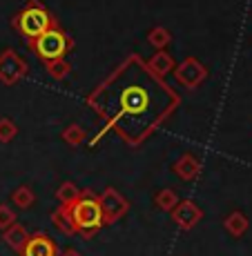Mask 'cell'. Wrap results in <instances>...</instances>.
Here are the masks:
<instances>
[{
    "instance_id": "d6986e66",
    "label": "cell",
    "mask_w": 252,
    "mask_h": 256,
    "mask_svg": "<svg viewBox=\"0 0 252 256\" xmlns=\"http://www.w3.org/2000/svg\"><path fill=\"white\" fill-rule=\"evenodd\" d=\"M85 138H87V132L83 130L78 122H74V125H69L65 132H63V140L67 142V145H81V142H85Z\"/></svg>"
},
{
    "instance_id": "ba28073f",
    "label": "cell",
    "mask_w": 252,
    "mask_h": 256,
    "mask_svg": "<svg viewBox=\"0 0 252 256\" xmlns=\"http://www.w3.org/2000/svg\"><path fill=\"white\" fill-rule=\"evenodd\" d=\"M170 214H172V220H174L181 230H185V232L192 228H196L199 220L203 218V210H201L194 200H179L176 208L172 210Z\"/></svg>"
},
{
    "instance_id": "5bb4252c",
    "label": "cell",
    "mask_w": 252,
    "mask_h": 256,
    "mask_svg": "<svg viewBox=\"0 0 252 256\" xmlns=\"http://www.w3.org/2000/svg\"><path fill=\"white\" fill-rule=\"evenodd\" d=\"M34 192H32V187L29 185H18L16 190L12 192V203H14V208H21V210H29L34 205Z\"/></svg>"
},
{
    "instance_id": "603a6c76",
    "label": "cell",
    "mask_w": 252,
    "mask_h": 256,
    "mask_svg": "<svg viewBox=\"0 0 252 256\" xmlns=\"http://www.w3.org/2000/svg\"><path fill=\"white\" fill-rule=\"evenodd\" d=\"M58 256H83V254H81V252H76L74 248H67V250H63V252L58 254Z\"/></svg>"
},
{
    "instance_id": "30bf717a",
    "label": "cell",
    "mask_w": 252,
    "mask_h": 256,
    "mask_svg": "<svg viewBox=\"0 0 252 256\" xmlns=\"http://www.w3.org/2000/svg\"><path fill=\"white\" fill-rule=\"evenodd\" d=\"M174 174L179 176L181 180H194L196 176L201 174V163L196 160L194 154H183L179 160L174 163Z\"/></svg>"
},
{
    "instance_id": "e0dca14e",
    "label": "cell",
    "mask_w": 252,
    "mask_h": 256,
    "mask_svg": "<svg viewBox=\"0 0 252 256\" xmlns=\"http://www.w3.org/2000/svg\"><path fill=\"white\" fill-rule=\"evenodd\" d=\"M78 196H81V190H78L74 183H69V180H65V183L56 190V200L63 205V208H69Z\"/></svg>"
},
{
    "instance_id": "8fae6325",
    "label": "cell",
    "mask_w": 252,
    "mask_h": 256,
    "mask_svg": "<svg viewBox=\"0 0 252 256\" xmlns=\"http://www.w3.org/2000/svg\"><path fill=\"white\" fill-rule=\"evenodd\" d=\"M3 238H5V243L14 250V252L21 254L23 248H25V243H27V238H29V232H27V228H25V225L14 223V225H9V228L3 232Z\"/></svg>"
},
{
    "instance_id": "9c48e42d",
    "label": "cell",
    "mask_w": 252,
    "mask_h": 256,
    "mask_svg": "<svg viewBox=\"0 0 252 256\" xmlns=\"http://www.w3.org/2000/svg\"><path fill=\"white\" fill-rule=\"evenodd\" d=\"M58 254H61L58 252V245L45 232L29 234L27 243H25V248L21 252V256H58Z\"/></svg>"
},
{
    "instance_id": "44dd1931",
    "label": "cell",
    "mask_w": 252,
    "mask_h": 256,
    "mask_svg": "<svg viewBox=\"0 0 252 256\" xmlns=\"http://www.w3.org/2000/svg\"><path fill=\"white\" fill-rule=\"evenodd\" d=\"M16 122L12 118H0V142H12L16 138Z\"/></svg>"
},
{
    "instance_id": "4fadbf2b",
    "label": "cell",
    "mask_w": 252,
    "mask_h": 256,
    "mask_svg": "<svg viewBox=\"0 0 252 256\" xmlns=\"http://www.w3.org/2000/svg\"><path fill=\"white\" fill-rule=\"evenodd\" d=\"M248 216L243 214V212H239V210H234V212H230L228 216H225V220H223V228H225V232H228L230 236H234V238H239V236H243L245 232H248Z\"/></svg>"
},
{
    "instance_id": "7402d4cb",
    "label": "cell",
    "mask_w": 252,
    "mask_h": 256,
    "mask_svg": "<svg viewBox=\"0 0 252 256\" xmlns=\"http://www.w3.org/2000/svg\"><path fill=\"white\" fill-rule=\"evenodd\" d=\"M14 223H16V212L9 208V205H0V230L5 232Z\"/></svg>"
},
{
    "instance_id": "7c38bea8",
    "label": "cell",
    "mask_w": 252,
    "mask_h": 256,
    "mask_svg": "<svg viewBox=\"0 0 252 256\" xmlns=\"http://www.w3.org/2000/svg\"><path fill=\"white\" fill-rule=\"evenodd\" d=\"M147 70H150L152 74H156V76H165V74H170V72H174V60H172V56L165 52V49H159V52L154 54L152 58H147Z\"/></svg>"
},
{
    "instance_id": "3957f363",
    "label": "cell",
    "mask_w": 252,
    "mask_h": 256,
    "mask_svg": "<svg viewBox=\"0 0 252 256\" xmlns=\"http://www.w3.org/2000/svg\"><path fill=\"white\" fill-rule=\"evenodd\" d=\"M12 24L25 40L32 45L47 29H52L54 24H56V20H54V16L49 14V9L43 2H38V0H27V2L18 9L16 16H14Z\"/></svg>"
},
{
    "instance_id": "5b68a950",
    "label": "cell",
    "mask_w": 252,
    "mask_h": 256,
    "mask_svg": "<svg viewBox=\"0 0 252 256\" xmlns=\"http://www.w3.org/2000/svg\"><path fill=\"white\" fill-rule=\"evenodd\" d=\"M98 203H101L105 225H114L116 220H121L130 212V200L123 198V194H118V190H114V187H105L98 194Z\"/></svg>"
},
{
    "instance_id": "8992f818",
    "label": "cell",
    "mask_w": 252,
    "mask_h": 256,
    "mask_svg": "<svg viewBox=\"0 0 252 256\" xmlns=\"http://www.w3.org/2000/svg\"><path fill=\"white\" fill-rule=\"evenodd\" d=\"M174 78L187 90H194L207 78V70L203 62H199L196 58H185L181 65L174 67Z\"/></svg>"
},
{
    "instance_id": "7a4b0ae2",
    "label": "cell",
    "mask_w": 252,
    "mask_h": 256,
    "mask_svg": "<svg viewBox=\"0 0 252 256\" xmlns=\"http://www.w3.org/2000/svg\"><path fill=\"white\" fill-rule=\"evenodd\" d=\"M69 218H72L74 234H81L85 238H92L101 232L103 223V210L98 203V194L90 190H81V196L69 205Z\"/></svg>"
},
{
    "instance_id": "52a82bcc",
    "label": "cell",
    "mask_w": 252,
    "mask_h": 256,
    "mask_svg": "<svg viewBox=\"0 0 252 256\" xmlns=\"http://www.w3.org/2000/svg\"><path fill=\"white\" fill-rule=\"evenodd\" d=\"M25 74H27V62L16 52L7 49L0 54V80L5 85H16Z\"/></svg>"
},
{
    "instance_id": "ac0fdd59",
    "label": "cell",
    "mask_w": 252,
    "mask_h": 256,
    "mask_svg": "<svg viewBox=\"0 0 252 256\" xmlns=\"http://www.w3.org/2000/svg\"><path fill=\"white\" fill-rule=\"evenodd\" d=\"M170 40H172V36L165 27H154L150 34H147V42H150L152 47H156V52H159V49H165L170 45Z\"/></svg>"
},
{
    "instance_id": "9a60e30c",
    "label": "cell",
    "mask_w": 252,
    "mask_h": 256,
    "mask_svg": "<svg viewBox=\"0 0 252 256\" xmlns=\"http://www.w3.org/2000/svg\"><path fill=\"white\" fill-rule=\"evenodd\" d=\"M176 203H179V196H176L174 190H170V187H165V190H159L154 194V205L163 212H172L176 208Z\"/></svg>"
},
{
    "instance_id": "277c9868",
    "label": "cell",
    "mask_w": 252,
    "mask_h": 256,
    "mask_svg": "<svg viewBox=\"0 0 252 256\" xmlns=\"http://www.w3.org/2000/svg\"><path fill=\"white\" fill-rule=\"evenodd\" d=\"M29 47L34 49V54H36L43 62H52V60L65 58V54L74 47V40L58 24H54L52 29H47V32L43 34L38 40H34Z\"/></svg>"
},
{
    "instance_id": "ffe728a7",
    "label": "cell",
    "mask_w": 252,
    "mask_h": 256,
    "mask_svg": "<svg viewBox=\"0 0 252 256\" xmlns=\"http://www.w3.org/2000/svg\"><path fill=\"white\" fill-rule=\"evenodd\" d=\"M45 65H47V72H49V76H52V78H56V80H63V78H65L67 74L72 72V67H69L67 62L63 60V58H61V60H52V62H45Z\"/></svg>"
},
{
    "instance_id": "2e32d148",
    "label": "cell",
    "mask_w": 252,
    "mask_h": 256,
    "mask_svg": "<svg viewBox=\"0 0 252 256\" xmlns=\"http://www.w3.org/2000/svg\"><path fill=\"white\" fill-rule=\"evenodd\" d=\"M52 223L56 225L65 236H72L74 234V228H72V218H69V208H56L52 212Z\"/></svg>"
},
{
    "instance_id": "6da1fadb",
    "label": "cell",
    "mask_w": 252,
    "mask_h": 256,
    "mask_svg": "<svg viewBox=\"0 0 252 256\" xmlns=\"http://www.w3.org/2000/svg\"><path fill=\"white\" fill-rule=\"evenodd\" d=\"M87 105L105 120L96 140L114 130L125 142L138 145L179 107V94L147 70L141 56L132 54L90 94Z\"/></svg>"
}]
</instances>
